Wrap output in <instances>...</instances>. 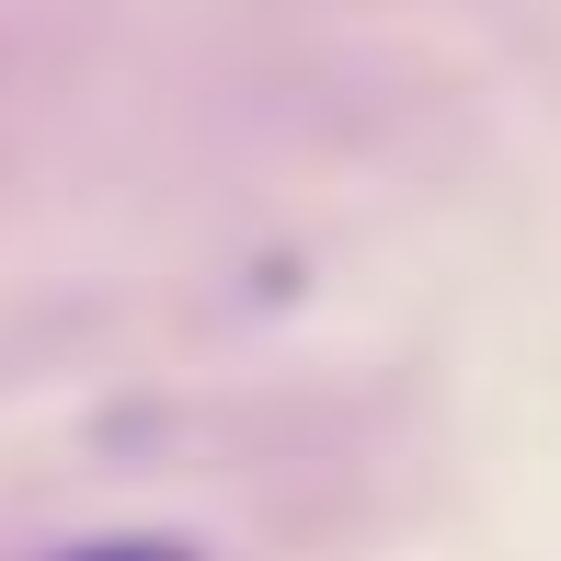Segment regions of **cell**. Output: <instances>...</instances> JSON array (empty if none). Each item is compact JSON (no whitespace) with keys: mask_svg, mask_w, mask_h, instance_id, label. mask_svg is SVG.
Masks as SVG:
<instances>
[{"mask_svg":"<svg viewBox=\"0 0 561 561\" xmlns=\"http://www.w3.org/2000/svg\"><path fill=\"white\" fill-rule=\"evenodd\" d=\"M69 561H195V550H172V539H104V550H69Z\"/></svg>","mask_w":561,"mask_h":561,"instance_id":"6da1fadb","label":"cell"}]
</instances>
